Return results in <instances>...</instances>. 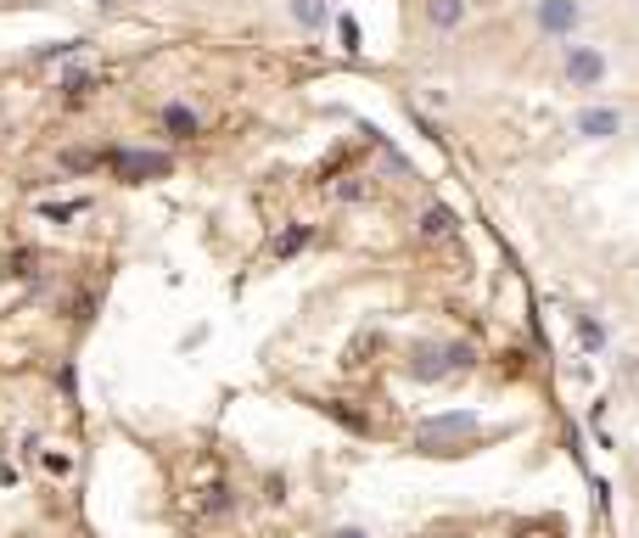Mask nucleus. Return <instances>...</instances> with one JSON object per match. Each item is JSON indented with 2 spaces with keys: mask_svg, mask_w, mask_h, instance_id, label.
I'll return each instance as SVG.
<instances>
[{
  "mask_svg": "<svg viewBox=\"0 0 639 538\" xmlns=\"http://www.w3.org/2000/svg\"><path fill=\"white\" fill-rule=\"evenodd\" d=\"M555 73H561V85L578 90V96H595V90H606L611 79V57L600 40H567L561 45V57H555Z\"/></svg>",
  "mask_w": 639,
  "mask_h": 538,
  "instance_id": "1",
  "label": "nucleus"
},
{
  "mask_svg": "<svg viewBox=\"0 0 639 538\" xmlns=\"http://www.w3.org/2000/svg\"><path fill=\"white\" fill-rule=\"evenodd\" d=\"M404 370H410V382H421V387L455 382V376H466V370H471V348H466V342H455V337L415 342L410 359H404Z\"/></svg>",
  "mask_w": 639,
  "mask_h": 538,
  "instance_id": "2",
  "label": "nucleus"
},
{
  "mask_svg": "<svg viewBox=\"0 0 639 538\" xmlns=\"http://www.w3.org/2000/svg\"><path fill=\"white\" fill-rule=\"evenodd\" d=\"M483 432V415L477 410H443V415H426L421 426L410 432V449L421 454H455L460 443H471Z\"/></svg>",
  "mask_w": 639,
  "mask_h": 538,
  "instance_id": "3",
  "label": "nucleus"
},
{
  "mask_svg": "<svg viewBox=\"0 0 639 538\" xmlns=\"http://www.w3.org/2000/svg\"><path fill=\"white\" fill-rule=\"evenodd\" d=\"M583 17H589V6H583V0H533V29H539L544 40H555V45L578 40Z\"/></svg>",
  "mask_w": 639,
  "mask_h": 538,
  "instance_id": "4",
  "label": "nucleus"
},
{
  "mask_svg": "<svg viewBox=\"0 0 639 538\" xmlns=\"http://www.w3.org/2000/svg\"><path fill=\"white\" fill-rule=\"evenodd\" d=\"M572 135L578 141H617V135H628V113L611 107V101H589V107L572 113Z\"/></svg>",
  "mask_w": 639,
  "mask_h": 538,
  "instance_id": "5",
  "label": "nucleus"
},
{
  "mask_svg": "<svg viewBox=\"0 0 639 538\" xmlns=\"http://www.w3.org/2000/svg\"><path fill=\"white\" fill-rule=\"evenodd\" d=\"M174 169V157L169 152H113V174L129 185H141V180H163V174Z\"/></svg>",
  "mask_w": 639,
  "mask_h": 538,
  "instance_id": "6",
  "label": "nucleus"
},
{
  "mask_svg": "<svg viewBox=\"0 0 639 538\" xmlns=\"http://www.w3.org/2000/svg\"><path fill=\"white\" fill-rule=\"evenodd\" d=\"M477 12V0H421V23L432 34H460Z\"/></svg>",
  "mask_w": 639,
  "mask_h": 538,
  "instance_id": "7",
  "label": "nucleus"
},
{
  "mask_svg": "<svg viewBox=\"0 0 639 538\" xmlns=\"http://www.w3.org/2000/svg\"><path fill=\"white\" fill-rule=\"evenodd\" d=\"M157 124L169 129L174 141H191V135H202V113L191 107V101H163V107H157Z\"/></svg>",
  "mask_w": 639,
  "mask_h": 538,
  "instance_id": "8",
  "label": "nucleus"
},
{
  "mask_svg": "<svg viewBox=\"0 0 639 538\" xmlns=\"http://www.w3.org/2000/svg\"><path fill=\"white\" fill-rule=\"evenodd\" d=\"M286 17H292V29H303V34H326L331 0H286Z\"/></svg>",
  "mask_w": 639,
  "mask_h": 538,
  "instance_id": "9",
  "label": "nucleus"
},
{
  "mask_svg": "<svg viewBox=\"0 0 639 538\" xmlns=\"http://www.w3.org/2000/svg\"><path fill=\"white\" fill-rule=\"evenodd\" d=\"M572 326H578V342H583V354H606L611 331H606V320H600V314L578 309V314H572Z\"/></svg>",
  "mask_w": 639,
  "mask_h": 538,
  "instance_id": "10",
  "label": "nucleus"
},
{
  "mask_svg": "<svg viewBox=\"0 0 639 538\" xmlns=\"http://www.w3.org/2000/svg\"><path fill=\"white\" fill-rule=\"evenodd\" d=\"M455 230H460V225H455V213L438 208V202L421 213V236H426V241H443V236H455Z\"/></svg>",
  "mask_w": 639,
  "mask_h": 538,
  "instance_id": "11",
  "label": "nucleus"
},
{
  "mask_svg": "<svg viewBox=\"0 0 639 538\" xmlns=\"http://www.w3.org/2000/svg\"><path fill=\"white\" fill-rule=\"evenodd\" d=\"M101 85V73H85V68H73V73H62V96L68 101H85L90 90Z\"/></svg>",
  "mask_w": 639,
  "mask_h": 538,
  "instance_id": "12",
  "label": "nucleus"
},
{
  "mask_svg": "<svg viewBox=\"0 0 639 538\" xmlns=\"http://www.w3.org/2000/svg\"><path fill=\"white\" fill-rule=\"evenodd\" d=\"M298 247H309V225H298V230H286V236L275 241V253H281V258H292V253H298Z\"/></svg>",
  "mask_w": 639,
  "mask_h": 538,
  "instance_id": "13",
  "label": "nucleus"
},
{
  "mask_svg": "<svg viewBox=\"0 0 639 538\" xmlns=\"http://www.w3.org/2000/svg\"><path fill=\"white\" fill-rule=\"evenodd\" d=\"M331 538H370V533H359V527H337Z\"/></svg>",
  "mask_w": 639,
  "mask_h": 538,
  "instance_id": "14",
  "label": "nucleus"
},
{
  "mask_svg": "<svg viewBox=\"0 0 639 538\" xmlns=\"http://www.w3.org/2000/svg\"><path fill=\"white\" fill-rule=\"evenodd\" d=\"M101 6H118V0H101Z\"/></svg>",
  "mask_w": 639,
  "mask_h": 538,
  "instance_id": "15",
  "label": "nucleus"
}]
</instances>
